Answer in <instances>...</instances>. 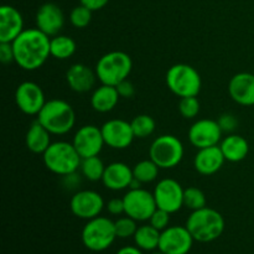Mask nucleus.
Returning a JSON list of instances; mask_svg holds the SVG:
<instances>
[{
	"label": "nucleus",
	"mask_w": 254,
	"mask_h": 254,
	"mask_svg": "<svg viewBox=\"0 0 254 254\" xmlns=\"http://www.w3.org/2000/svg\"><path fill=\"white\" fill-rule=\"evenodd\" d=\"M50 41L51 39L37 27L24 30L11 42L15 64L25 71L39 69L51 56Z\"/></svg>",
	"instance_id": "1"
},
{
	"label": "nucleus",
	"mask_w": 254,
	"mask_h": 254,
	"mask_svg": "<svg viewBox=\"0 0 254 254\" xmlns=\"http://www.w3.org/2000/svg\"><path fill=\"white\" fill-rule=\"evenodd\" d=\"M185 226L193 240L208 243L221 237L225 231V218L218 211L206 206L201 210L192 211Z\"/></svg>",
	"instance_id": "2"
},
{
	"label": "nucleus",
	"mask_w": 254,
	"mask_h": 254,
	"mask_svg": "<svg viewBox=\"0 0 254 254\" xmlns=\"http://www.w3.org/2000/svg\"><path fill=\"white\" fill-rule=\"evenodd\" d=\"M37 121L52 134H67L76 123V113L68 102L64 99H51L45 103L44 108L37 114Z\"/></svg>",
	"instance_id": "3"
},
{
	"label": "nucleus",
	"mask_w": 254,
	"mask_h": 254,
	"mask_svg": "<svg viewBox=\"0 0 254 254\" xmlns=\"http://www.w3.org/2000/svg\"><path fill=\"white\" fill-rule=\"evenodd\" d=\"M44 164L51 173L66 176L76 173L81 166L82 158L74 145L68 141H54L42 154Z\"/></svg>",
	"instance_id": "4"
},
{
	"label": "nucleus",
	"mask_w": 254,
	"mask_h": 254,
	"mask_svg": "<svg viewBox=\"0 0 254 254\" xmlns=\"http://www.w3.org/2000/svg\"><path fill=\"white\" fill-rule=\"evenodd\" d=\"M131 69L133 61L128 54L123 51H111L99 57L94 71L102 84L116 87L128 78Z\"/></svg>",
	"instance_id": "5"
},
{
	"label": "nucleus",
	"mask_w": 254,
	"mask_h": 254,
	"mask_svg": "<svg viewBox=\"0 0 254 254\" xmlns=\"http://www.w3.org/2000/svg\"><path fill=\"white\" fill-rule=\"evenodd\" d=\"M166 86L175 96L197 97L200 93L202 81L195 67L186 64H176L168 69L165 76Z\"/></svg>",
	"instance_id": "6"
},
{
	"label": "nucleus",
	"mask_w": 254,
	"mask_h": 254,
	"mask_svg": "<svg viewBox=\"0 0 254 254\" xmlns=\"http://www.w3.org/2000/svg\"><path fill=\"white\" fill-rule=\"evenodd\" d=\"M117 238L114 222L109 218L98 216L84 225L82 230V242L84 247L93 252H102L113 245Z\"/></svg>",
	"instance_id": "7"
},
{
	"label": "nucleus",
	"mask_w": 254,
	"mask_h": 254,
	"mask_svg": "<svg viewBox=\"0 0 254 254\" xmlns=\"http://www.w3.org/2000/svg\"><path fill=\"white\" fill-rule=\"evenodd\" d=\"M185 154L184 144L178 136L164 134L151 143L149 156L160 169H173L181 163Z\"/></svg>",
	"instance_id": "8"
},
{
	"label": "nucleus",
	"mask_w": 254,
	"mask_h": 254,
	"mask_svg": "<svg viewBox=\"0 0 254 254\" xmlns=\"http://www.w3.org/2000/svg\"><path fill=\"white\" fill-rule=\"evenodd\" d=\"M126 215L135 221H149L154 211L158 208L154 193L145 189H130L124 195Z\"/></svg>",
	"instance_id": "9"
},
{
	"label": "nucleus",
	"mask_w": 254,
	"mask_h": 254,
	"mask_svg": "<svg viewBox=\"0 0 254 254\" xmlns=\"http://www.w3.org/2000/svg\"><path fill=\"white\" fill-rule=\"evenodd\" d=\"M183 186L174 179H163L154 189V197L158 208L169 213H175L184 206Z\"/></svg>",
	"instance_id": "10"
},
{
	"label": "nucleus",
	"mask_w": 254,
	"mask_h": 254,
	"mask_svg": "<svg viewBox=\"0 0 254 254\" xmlns=\"http://www.w3.org/2000/svg\"><path fill=\"white\" fill-rule=\"evenodd\" d=\"M193 241L186 226H171L161 231L159 251L165 254H188L192 248Z\"/></svg>",
	"instance_id": "11"
},
{
	"label": "nucleus",
	"mask_w": 254,
	"mask_h": 254,
	"mask_svg": "<svg viewBox=\"0 0 254 254\" xmlns=\"http://www.w3.org/2000/svg\"><path fill=\"white\" fill-rule=\"evenodd\" d=\"M15 103L17 108L27 116H37L44 108L46 99L41 87L31 81H25L15 91Z\"/></svg>",
	"instance_id": "12"
},
{
	"label": "nucleus",
	"mask_w": 254,
	"mask_h": 254,
	"mask_svg": "<svg viewBox=\"0 0 254 254\" xmlns=\"http://www.w3.org/2000/svg\"><path fill=\"white\" fill-rule=\"evenodd\" d=\"M104 203L103 197L97 191L82 190L77 191L69 201V208L76 217L82 220H92L98 217L103 211Z\"/></svg>",
	"instance_id": "13"
},
{
	"label": "nucleus",
	"mask_w": 254,
	"mask_h": 254,
	"mask_svg": "<svg viewBox=\"0 0 254 254\" xmlns=\"http://www.w3.org/2000/svg\"><path fill=\"white\" fill-rule=\"evenodd\" d=\"M72 144L82 159L99 155L103 146L106 145L101 128L93 124L81 127L74 134Z\"/></svg>",
	"instance_id": "14"
},
{
	"label": "nucleus",
	"mask_w": 254,
	"mask_h": 254,
	"mask_svg": "<svg viewBox=\"0 0 254 254\" xmlns=\"http://www.w3.org/2000/svg\"><path fill=\"white\" fill-rule=\"evenodd\" d=\"M222 129L217 121L200 119L189 129V140L196 149L218 145L222 140Z\"/></svg>",
	"instance_id": "15"
},
{
	"label": "nucleus",
	"mask_w": 254,
	"mask_h": 254,
	"mask_svg": "<svg viewBox=\"0 0 254 254\" xmlns=\"http://www.w3.org/2000/svg\"><path fill=\"white\" fill-rule=\"evenodd\" d=\"M104 144L112 149H127L131 145L135 135L131 124L124 119H111L101 127Z\"/></svg>",
	"instance_id": "16"
},
{
	"label": "nucleus",
	"mask_w": 254,
	"mask_h": 254,
	"mask_svg": "<svg viewBox=\"0 0 254 254\" xmlns=\"http://www.w3.org/2000/svg\"><path fill=\"white\" fill-rule=\"evenodd\" d=\"M36 27L46 34L49 37H54L60 34L64 25V11L55 2H46L39 7L35 16Z\"/></svg>",
	"instance_id": "17"
},
{
	"label": "nucleus",
	"mask_w": 254,
	"mask_h": 254,
	"mask_svg": "<svg viewBox=\"0 0 254 254\" xmlns=\"http://www.w3.org/2000/svg\"><path fill=\"white\" fill-rule=\"evenodd\" d=\"M228 93L241 106H254V73L241 72L235 74L228 83Z\"/></svg>",
	"instance_id": "18"
},
{
	"label": "nucleus",
	"mask_w": 254,
	"mask_h": 254,
	"mask_svg": "<svg viewBox=\"0 0 254 254\" xmlns=\"http://www.w3.org/2000/svg\"><path fill=\"white\" fill-rule=\"evenodd\" d=\"M24 31V19L16 7H0V42H12Z\"/></svg>",
	"instance_id": "19"
},
{
	"label": "nucleus",
	"mask_w": 254,
	"mask_h": 254,
	"mask_svg": "<svg viewBox=\"0 0 254 254\" xmlns=\"http://www.w3.org/2000/svg\"><path fill=\"white\" fill-rule=\"evenodd\" d=\"M225 161L226 159L220 145L208 146V148L198 149L193 159V168L201 175L210 176L221 170Z\"/></svg>",
	"instance_id": "20"
},
{
	"label": "nucleus",
	"mask_w": 254,
	"mask_h": 254,
	"mask_svg": "<svg viewBox=\"0 0 254 254\" xmlns=\"http://www.w3.org/2000/svg\"><path fill=\"white\" fill-rule=\"evenodd\" d=\"M133 179V169L129 168L127 164L116 161V163H112L106 166L102 183L109 190L121 191L128 189Z\"/></svg>",
	"instance_id": "21"
},
{
	"label": "nucleus",
	"mask_w": 254,
	"mask_h": 254,
	"mask_svg": "<svg viewBox=\"0 0 254 254\" xmlns=\"http://www.w3.org/2000/svg\"><path fill=\"white\" fill-rule=\"evenodd\" d=\"M97 79L96 71L83 64H72L66 72L67 84L77 93H86L93 89Z\"/></svg>",
	"instance_id": "22"
},
{
	"label": "nucleus",
	"mask_w": 254,
	"mask_h": 254,
	"mask_svg": "<svg viewBox=\"0 0 254 254\" xmlns=\"http://www.w3.org/2000/svg\"><path fill=\"white\" fill-rule=\"evenodd\" d=\"M226 161L230 163H240L247 158L250 153V144L247 139L238 134H230L223 138L220 143Z\"/></svg>",
	"instance_id": "23"
},
{
	"label": "nucleus",
	"mask_w": 254,
	"mask_h": 254,
	"mask_svg": "<svg viewBox=\"0 0 254 254\" xmlns=\"http://www.w3.org/2000/svg\"><path fill=\"white\" fill-rule=\"evenodd\" d=\"M51 135L52 134L36 119L30 124L26 131L25 136L26 148L34 154H44L51 145Z\"/></svg>",
	"instance_id": "24"
},
{
	"label": "nucleus",
	"mask_w": 254,
	"mask_h": 254,
	"mask_svg": "<svg viewBox=\"0 0 254 254\" xmlns=\"http://www.w3.org/2000/svg\"><path fill=\"white\" fill-rule=\"evenodd\" d=\"M119 93L114 86L101 84L91 96V106L98 113H108L113 111L119 102Z\"/></svg>",
	"instance_id": "25"
},
{
	"label": "nucleus",
	"mask_w": 254,
	"mask_h": 254,
	"mask_svg": "<svg viewBox=\"0 0 254 254\" xmlns=\"http://www.w3.org/2000/svg\"><path fill=\"white\" fill-rule=\"evenodd\" d=\"M160 231L149 223L138 227L135 235H134V242L138 248L141 251H154L159 248V241H160Z\"/></svg>",
	"instance_id": "26"
},
{
	"label": "nucleus",
	"mask_w": 254,
	"mask_h": 254,
	"mask_svg": "<svg viewBox=\"0 0 254 254\" xmlns=\"http://www.w3.org/2000/svg\"><path fill=\"white\" fill-rule=\"evenodd\" d=\"M76 42L72 37L66 35H56L51 37L50 41V52L51 56L57 60H67L76 52Z\"/></svg>",
	"instance_id": "27"
},
{
	"label": "nucleus",
	"mask_w": 254,
	"mask_h": 254,
	"mask_svg": "<svg viewBox=\"0 0 254 254\" xmlns=\"http://www.w3.org/2000/svg\"><path fill=\"white\" fill-rule=\"evenodd\" d=\"M82 175L89 181H102V178L104 175V170H106V165L103 161L99 159V156H91V158L82 159L81 166H79Z\"/></svg>",
	"instance_id": "28"
},
{
	"label": "nucleus",
	"mask_w": 254,
	"mask_h": 254,
	"mask_svg": "<svg viewBox=\"0 0 254 254\" xmlns=\"http://www.w3.org/2000/svg\"><path fill=\"white\" fill-rule=\"evenodd\" d=\"M159 170L160 168L151 159H148V160H141L135 164V166L133 168V174L134 178L140 181L141 184H149L158 179Z\"/></svg>",
	"instance_id": "29"
},
{
	"label": "nucleus",
	"mask_w": 254,
	"mask_h": 254,
	"mask_svg": "<svg viewBox=\"0 0 254 254\" xmlns=\"http://www.w3.org/2000/svg\"><path fill=\"white\" fill-rule=\"evenodd\" d=\"M130 124L134 135H135V138L139 139H145L150 136L154 133L156 127L153 117L148 116V114H139V116L134 117Z\"/></svg>",
	"instance_id": "30"
},
{
	"label": "nucleus",
	"mask_w": 254,
	"mask_h": 254,
	"mask_svg": "<svg viewBox=\"0 0 254 254\" xmlns=\"http://www.w3.org/2000/svg\"><path fill=\"white\" fill-rule=\"evenodd\" d=\"M206 196L197 188H189L184 191V206L191 211H197L206 207Z\"/></svg>",
	"instance_id": "31"
},
{
	"label": "nucleus",
	"mask_w": 254,
	"mask_h": 254,
	"mask_svg": "<svg viewBox=\"0 0 254 254\" xmlns=\"http://www.w3.org/2000/svg\"><path fill=\"white\" fill-rule=\"evenodd\" d=\"M92 10L86 7L84 5L79 4L78 6L73 7L69 14V21L77 29H84L89 25L92 20Z\"/></svg>",
	"instance_id": "32"
},
{
	"label": "nucleus",
	"mask_w": 254,
	"mask_h": 254,
	"mask_svg": "<svg viewBox=\"0 0 254 254\" xmlns=\"http://www.w3.org/2000/svg\"><path fill=\"white\" fill-rule=\"evenodd\" d=\"M114 227H116L117 238H129L134 237L138 226H136V221L133 220L131 217L127 216V217H121L114 222Z\"/></svg>",
	"instance_id": "33"
},
{
	"label": "nucleus",
	"mask_w": 254,
	"mask_h": 254,
	"mask_svg": "<svg viewBox=\"0 0 254 254\" xmlns=\"http://www.w3.org/2000/svg\"><path fill=\"white\" fill-rule=\"evenodd\" d=\"M179 112L185 119H193L200 113V102L197 97H184L179 102Z\"/></svg>",
	"instance_id": "34"
},
{
	"label": "nucleus",
	"mask_w": 254,
	"mask_h": 254,
	"mask_svg": "<svg viewBox=\"0 0 254 254\" xmlns=\"http://www.w3.org/2000/svg\"><path fill=\"white\" fill-rule=\"evenodd\" d=\"M170 215L171 213L166 212V211L161 210V208H156L154 213L151 215L149 223L153 227H155L158 231H164L169 227V222H170Z\"/></svg>",
	"instance_id": "35"
},
{
	"label": "nucleus",
	"mask_w": 254,
	"mask_h": 254,
	"mask_svg": "<svg viewBox=\"0 0 254 254\" xmlns=\"http://www.w3.org/2000/svg\"><path fill=\"white\" fill-rule=\"evenodd\" d=\"M223 133H232L238 126V121L232 113H223L217 119Z\"/></svg>",
	"instance_id": "36"
},
{
	"label": "nucleus",
	"mask_w": 254,
	"mask_h": 254,
	"mask_svg": "<svg viewBox=\"0 0 254 254\" xmlns=\"http://www.w3.org/2000/svg\"><path fill=\"white\" fill-rule=\"evenodd\" d=\"M0 60L5 64L15 62L14 49H12L11 42H0Z\"/></svg>",
	"instance_id": "37"
},
{
	"label": "nucleus",
	"mask_w": 254,
	"mask_h": 254,
	"mask_svg": "<svg viewBox=\"0 0 254 254\" xmlns=\"http://www.w3.org/2000/svg\"><path fill=\"white\" fill-rule=\"evenodd\" d=\"M116 88L121 98L128 99L134 97V94H135V87H134V84L130 81H128V78L122 81L119 84H117Z\"/></svg>",
	"instance_id": "38"
},
{
	"label": "nucleus",
	"mask_w": 254,
	"mask_h": 254,
	"mask_svg": "<svg viewBox=\"0 0 254 254\" xmlns=\"http://www.w3.org/2000/svg\"><path fill=\"white\" fill-rule=\"evenodd\" d=\"M107 211H108L111 215L118 216L122 213L126 212V208H124V200L119 197H114L112 200H109L106 205Z\"/></svg>",
	"instance_id": "39"
},
{
	"label": "nucleus",
	"mask_w": 254,
	"mask_h": 254,
	"mask_svg": "<svg viewBox=\"0 0 254 254\" xmlns=\"http://www.w3.org/2000/svg\"><path fill=\"white\" fill-rule=\"evenodd\" d=\"M82 5H84L86 7H88L92 11H97V10H101L106 6L109 2V0H79Z\"/></svg>",
	"instance_id": "40"
},
{
	"label": "nucleus",
	"mask_w": 254,
	"mask_h": 254,
	"mask_svg": "<svg viewBox=\"0 0 254 254\" xmlns=\"http://www.w3.org/2000/svg\"><path fill=\"white\" fill-rule=\"evenodd\" d=\"M117 254H143L140 248L138 247H131V246H128V247H123L117 252Z\"/></svg>",
	"instance_id": "41"
},
{
	"label": "nucleus",
	"mask_w": 254,
	"mask_h": 254,
	"mask_svg": "<svg viewBox=\"0 0 254 254\" xmlns=\"http://www.w3.org/2000/svg\"><path fill=\"white\" fill-rule=\"evenodd\" d=\"M151 254H165V253H163V252H161V251H159V252H154V253H151Z\"/></svg>",
	"instance_id": "42"
},
{
	"label": "nucleus",
	"mask_w": 254,
	"mask_h": 254,
	"mask_svg": "<svg viewBox=\"0 0 254 254\" xmlns=\"http://www.w3.org/2000/svg\"><path fill=\"white\" fill-rule=\"evenodd\" d=\"M253 108H254V106H253Z\"/></svg>",
	"instance_id": "43"
}]
</instances>
